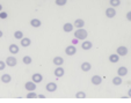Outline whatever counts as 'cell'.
Wrapping results in <instances>:
<instances>
[{
	"label": "cell",
	"mask_w": 131,
	"mask_h": 103,
	"mask_svg": "<svg viewBox=\"0 0 131 103\" xmlns=\"http://www.w3.org/2000/svg\"><path fill=\"white\" fill-rule=\"evenodd\" d=\"M87 36H88V32H87V30L85 28H78L75 30V32H74V37L78 38L79 41H85L87 38Z\"/></svg>",
	"instance_id": "6da1fadb"
},
{
	"label": "cell",
	"mask_w": 131,
	"mask_h": 103,
	"mask_svg": "<svg viewBox=\"0 0 131 103\" xmlns=\"http://www.w3.org/2000/svg\"><path fill=\"white\" fill-rule=\"evenodd\" d=\"M6 65L7 66H9V67H14V66H16V64H17V60H16V58L15 57H13V56H9V57H7L6 58Z\"/></svg>",
	"instance_id": "7a4b0ae2"
},
{
	"label": "cell",
	"mask_w": 131,
	"mask_h": 103,
	"mask_svg": "<svg viewBox=\"0 0 131 103\" xmlns=\"http://www.w3.org/2000/svg\"><path fill=\"white\" fill-rule=\"evenodd\" d=\"M128 48L126 47H124V45H121V47H118L117 48V50H116V53L118 54L119 57H125L126 54H128Z\"/></svg>",
	"instance_id": "3957f363"
},
{
	"label": "cell",
	"mask_w": 131,
	"mask_h": 103,
	"mask_svg": "<svg viewBox=\"0 0 131 103\" xmlns=\"http://www.w3.org/2000/svg\"><path fill=\"white\" fill-rule=\"evenodd\" d=\"M65 53L67 54V56H74V54L77 53V48H75V45H69V47H66V49H65Z\"/></svg>",
	"instance_id": "277c9868"
},
{
	"label": "cell",
	"mask_w": 131,
	"mask_h": 103,
	"mask_svg": "<svg viewBox=\"0 0 131 103\" xmlns=\"http://www.w3.org/2000/svg\"><path fill=\"white\" fill-rule=\"evenodd\" d=\"M106 16L109 19H113V17L116 16V9L115 7H108L106 9Z\"/></svg>",
	"instance_id": "5b68a950"
},
{
	"label": "cell",
	"mask_w": 131,
	"mask_h": 103,
	"mask_svg": "<svg viewBox=\"0 0 131 103\" xmlns=\"http://www.w3.org/2000/svg\"><path fill=\"white\" fill-rule=\"evenodd\" d=\"M31 81H34L35 84H41L43 81V75L41 73H34L31 75Z\"/></svg>",
	"instance_id": "8992f818"
},
{
	"label": "cell",
	"mask_w": 131,
	"mask_h": 103,
	"mask_svg": "<svg viewBox=\"0 0 131 103\" xmlns=\"http://www.w3.org/2000/svg\"><path fill=\"white\" fill-rule=\"evenodd\" d=\"M91 82L94 86H99V85H101L102 84V76H100V75H93L92 76V79H91Z\"/></svg>",
	"instance_id": "52a82bcc"
},
{
	"label": "cell",
	"mask_w": 131,
	"mask_h": 103,
	"mask_svg": "<svg viewBox=\"0 0 131 103\" xmlns=\"http://www.w3.org/2000/svg\"><path fill=\"white\" fill-rule=\"evenodd\" d=\"M45 89L49 93H53V91L57 90V84L56 82H48L47 86H45Z\"/></svg>",
	"instance_id": "ba28073f"
},
{
	"label": "cell",
	"mask_w": 131,
	"mask_h": 103,
	"mask_svg": "<svg viewBox=\"0 0 131 103\" xmlns=\"http://www.w3.org/2000/svg\"><path fill=\"white\" fill-rule=\"evenodd\" d=\"M53 74L56 78H62V76H64V74H65V70L63 68L62 66H57V68L54 70Z\"/></svg>",
	"instance_id": "9c48e42d"
},
{
	"label": "cell",
	"mask_w": 131,
	"mask_h": 103,
	"mask_svg": "<svg viewBox=\"0 0 131 103\" xmlns=\"http://www.w3.org/2000/svg\"><path fill=\"white\" fill-rule=\"evenodd\" d=\"M36 85L34 81H28V82H26L25 84V88L27 89L28 91H34L35 89H36Z\"/></svg>",
	"instance_id": "30bf717a"
},
{
	"label": "cell",
	"mask_w": 131,
	"mask_h": 103,
	"mask_svg": "<svg viewBox=\"0 0 131 103\" xmlns=\"http://www.w3.org/2000/svg\"><path fill=\"white\" fill-rule=\"evenodd\" d=\"M92 48H93V43H92L91 41H86V39H85V42H82V44H81V49L82 50L88 51V50H91Z\"/></svg>",
	"instance_id": "8fae6325"
},
{
	"label": "cell",
	"mask_w": 131,
	"mask_h": 103,
	"mask_svg": "<svg viewBox=\"0 0 131 103\" xmlns=\"http://www.w3.org/2000/svg\"><path fill=\"white\" fill-rule=\"evenodd\" d=\"M80 68H81L82 72H89L92 70V65L88 61H84V63L80 65Z\"/></svg>",
	"instance_id": "7c38bea8"
},
{
	"label": "cell",
	"mask_w": 131,
	"mask_h": 103,
	"mask_svg": "<svg viewBox=\"0 0 131 103\" xmlns=\"http://www.w3.org/2000/svg\"><path fill=\"white\" fill-rule=\"evenodd\" d=\"M20 44H21V47H23V48H28L31 44V39L28 38V37H23L22 39H20Z\"/></svg>",
	"instance_id": "4fadbf2b"
},
{
	"label": "cell",
	"mask_w": 131,
	"mask_h": 103,
	"mask_svg": "<svg viewBox=\"0 0 131 103\" xmlns=\"http://www.w3.org/2000/svg\"><path fill=\"white\" fill-rule=\"evenodd\" d=\"M29 23L32 28H40L41 26H42V22H41L40 19H31Z\"/></svg>",
	"instance_id": "5bb4252c"
},
{
	"label": "cell",
	"mask_w": 131,
	"mask_h": 103,
	"mask_svg": "<svg viewBox=\"0 0 131 103\" xmlns=\"http://www.w3.org/2000/svg\"><path fill=\"white\" fill-rule=\"evenodd\" d=\"M126 74H128V68H126L125 66L118 67V70H117V75L121 76V78H123V76H125Z\"/></svg>",
	"instance_id": "9a60e30c"
},
{
	"label": "cell",
	"mask_w": 131,
	"mask_h": 103,
	"mask_svg": "<svg viewBox=\"0 0 131 103\" xmlns=\"http://www.w3.org/2000/svg\"><path fill=\"white\" fill-rule=\"evenodd\" d=\"M52 61H53V64L56 65V66H62V65L64 64V59H63V57H60V56L54 57Z\"/></svg>",
	"instance_id": "2e32d148"
},
{
	"label": "cell",
	"mask_w": 131,
	"mask_h": 103,
	"mask_svg": "<svg viewBox=\"0 0 131 103\" xmlns=\"http://www.w3.org/2000/svg\"><path fill=\"white\" fill-rule=\"evenodd\" d=\"M73 28H74V26L69 22L64 23V26H63V30H64L65 32H72L73 31Z\"/></svg>",
	"instance_id": "e0dca14e"
},
{
	"label": "cell",
	"mask_w": 131,
	"mask_h": 103,
	"mask_svg": "<svg viewBox=\"0 0 131 103\" xmlns=\"http://www.w3.org/2000/svg\"><path fill=\"white\" fill-rule=\"evenodd\" d=\"M119 58H121V57H119L117 53H113V54L109 56V61L113 63V64H116V63H118L119 61Z\"/></svg>",
	"instance_id": "ac0fdd59"
},
{
	"label": "cell",
	"mask_w": 131,
	"mask_h": 103,
	"mask_svg": "<svg viewBox=\"0 0 131 103\" xmlns=\"http://www.w3.org/2000/svg\"><path fill=\"white\" fill-rule=\"evenodd\" d=\"M73 26L75 28H84L85 27V21L82 19H77L75 21H74V23H73Z\"/></svg>",
	"instance_id": "d6986e66"
},
{
	"label": "cell",
	"mask_w": 131,
	"mask_h": 103,
	"mask_svg": "<svg viewBox=\"0 0 131 103\" xmlns=\"http://www.w3.org/2000/svg\"><path fill=\"white\" fill-rule=\"evenodd\" d=\"M10 81H12V76H10V74H3L1 75V82H4V84H9Z\"/></svg>",
	"instance_id": "ffe728a7"
},
{
	"label": "cell",
	"mask_w": 131,
	"mask_h": 103,
	"mask_svg": "<svg viewBox=\"0 0 131 103\" xmlns=\"http://www.w3.org/2000/svg\"><path fill=\"white\" fill-rule=\"evenodd\" d=\"M8 50H9V52L12 54H16L17 52H19V47H17L16 44H10L9 48H8Z\"/></svg>",
	"instance_id": "44dd1931"
},
{
	"label": "cell",
	"mask_w": 131,
	"mask_h": 103,
	"mask_svg": "<svg viewBox=\"0 0 131 103\" xmlns=\"http://www.w3.org/2000/svg\"><path fill=\"white\" fill-rule=\"evenodd\" d=\"M113 85L114 86H119V85H122V78L121 76H115V78H113Z\"/></svg>",
	"instance_id": "7402d4cb"
},
{
	"label": "cell",
	"mask_w": 131,
	"mask_h": 103,
	"mask_svg": "<svg viewBox=\"0 0 131 103\" xmlns=\"http://www.w3.org/2000/svg\"><path fill=\"white\" fill-rule=\"evenodd\" d=\"M22 61H23V64L30 65V64H31V61H32V59H31V57H30V56H25L22 58Z\"/></svg>",
	"instance_id": "603a6c76"
},
{
	"label": "cell",
	"mask_w": 131,
	"mask_h": 103,
	"mask_svg": "<svg viewBox=\"0 0 131 103\" xmlns=\"http://www.w3.org/2000/svg\"><path fill=\"white\" fill-rule=\"evenodd\" d=\"M14 37L16 39H22L25 36H23V32L21 31V30H16V31L14 32Z\"/></svg>",
	"instance_id": "cb8c5ba5"
},
{
	"label": "cell",
	"mask_w": 131,
	"mask_h": 103,
	"mask_svg": "<svg viewBox=\"0 0 131 103\" xmlns=\"http://www.w3.org/2000/svg\"><path fill=\"white\" fill-rule=\"evenodd\" d=\"M109 4L111 5V7H117V6L121 5V0H110Z\"/></svg>",
	"instance_id": "d4e9b609"
},
{
	"label": "cell",
	"mask_w": 131,
	"mask_h": 103,
	"mask_svg": "<svg viewBox=\"0 0 131 103\" xmlns=\"http://www.w3.org/2000/svg\"><path fill=\"white\" fill-rule=\"evenodd\" d=\"M86 93L85 91H78V93H75V97L77 98H85L86 97Z\"/></svg>",
	"instance_id": "484cf974"
},
{
	"label": "cell",
	"mask_w": 131,
	"mask_h": 103,
	"mask_svg": "<svg viewBox=\"0 0 131 103\" xmlns=\"http://www.w3.org/2000/svg\"><path fill=\"white\" fill-rule=\"evenodd\" d=\"M27 98H36L37 97V94L35 93V90L34 91H28V94H27V96H26Z\"/></svg>",
	"instance_id": "4316f807"
},
{
	"label": "cell",
	"mask_w": 131,
	"mask_h": 103,
	"mask_svg": "<svg viewBox=\"0 0 131 103\" xmlns=\"http://www.w3.org/2000/svg\"><path fill=\"white\" fill-rule=\"evenodd\" d=\"M54 3L57 6H65L67 4V0H56Z\"/></svg>",
	"instance_id": "83f0119b"
},
{
	"label": "cell",
	"mask_w": 131,
	"mask_h": 103,
	"mask_svg": "<svg viewBox=\"0 0 131 103\" xmlns=\"http://www.w3.org/2000/svg\"><path fill=\"white\" fill-rule=\"evenodd\" d=\"M7 17H8V14H7L6 12H3V10L0 12V19L5 20V19H7Z\"/></svg>",
	"instance_id": "f1b7e54d"
},
{
	"label": "cell",
	"mask_w": 131,
	"mask_h": 103,
	"mask_svg": "<svg viewBox=\"0 0 131 103\" xmlns=\"http://www.w3.org/2000/svg\"><path fill=\"white\" fill-rule=\"evenodd\" d=\"M6 66H7V65H6V63H5V61L0 60V71H4V70L6 68Z\"/></svg>",
	"instance_id": "f546056e"
},
{
	"label": "cell",
	"mask_w": 131,
	"mask_h": 103,
	"mask_svg": "<svg viewBox=\"0 0 131 103\" xmlns=\"http://www.w3.org/2000/svg\"><path fill=\"white\" fill-rule=\"evenodd\" d=\"M71 43H72V45H77L78 43H79V39H78V38H75V37H74V38L71 41Z\"/></svg>",
	"instance_id": "4dcf8cb0"
},
{
	"label": "cell",
	"mask_w": 131,
	"mask_h": 103,
	"mask_svg": "<svg viewBox=\"0 0 131 103\" xmlns=\"http://www.w3.org/2000/svg\"><path fill=\"white\" fill-rule=\"evenodd\" d=\"M126 20H128L129 22H131V10L126 13Z\"/></svg>",
	"instance_id": "1f68e13d"
},
{
	"label": "cell",
	"mask_w": 131,
	"mask_h": 103,
	"mask_svg": "<svg viewBox=\"0 0 131 103\" xmlns=\"http://www.w3.org/2000/svg\"><path fill=\"white\" fill-rule=\"evenodd\" d=\"M37 97H38V98H45V96L43 95V94H38V95H37Z\"/></svg>",
	"instance_id": "d6a6232c"
},
{
	"label": "cell",
	"mask_w": 131,
	"mask_h": 103,
	"mask_svg": "<svg viewBox=\"0 0 131 103\" xmlns=\"http://www.w3.org/2000/svg\"><path fill=\"white\" fill-rule=\"evenodd\" d=\"M128 97H131V88H129L128 90Z\"/></svg>",
	"instance_id": "836d02e7"
},
{
	"label": "cell",
	"mask_w": 131,
	"mask_h": 103,
	"mask_svg": "<svg viewBox=\"0 0 131 103\" xmlns=\"http://www.w3.org/2000/svg\"><path fill=\"white\" fill-rule=\"evenodd\" d=\"M3 36H4V32L1 31V30H0V38H1V37H3Z\"/></svg>",
	"instance_id": "e575fe53"
},
{
	"label": "cell",
	"mask_w": 131,
	"mask_h": 103,
	"mask_svg": "<svg viewBox=\"0 0 131 103\" xmlns=\"http://www.w3.org/2000/svg\"><path fill=\"white\" fill-rule=\"evenodd\" d=\"M1 10H3V5L0 4V12H1Z\"/></svg>",
	"instance_id": "d590c367"
}]
</instances>
